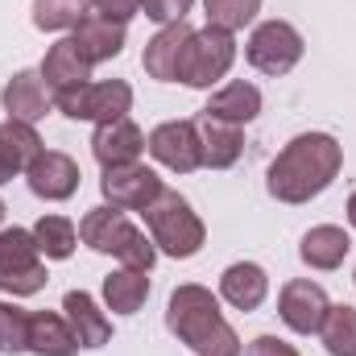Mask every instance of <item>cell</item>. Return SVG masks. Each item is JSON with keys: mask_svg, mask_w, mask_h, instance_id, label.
<instances>
[{"mask_svg": "<svg viewBox=\"0 0 356 356\" xmlns=\"http://www.w3.org/2000/svg\"><path fill=\"white\" fill-rule=\"evenodd\" d=\"M340 166H344V149L332 133H298L269 162L266 186L282 203H311L336 182Z\"/></svg>", "mask_w": 356, "mask_h": 356, "instance_id": "cell-1", "label": "cell"}, {"mask_svg": "<svg viewBox=\"0 0 356 356\" xmlns=\"http://www.w3.org/2000/svg\"><path fill=\"white\" fill-rule=\"evenodd\" d=\"M166 327L199 356H241L245 353L241 336L232 332V323L220 311V298L207 286H195V282L178 286L175 294H170Z\"/></svg>", "mask_w": 356, "mask_h": 356, "instance_id": "cell-2", "label": "cell"}, {"mask_svg": "<svg viewBox=\"0 0 356 356\" xmlns=\"http://www.w3.org/2000/svg\"><path fill=\"white\" fill-rule=\"evenodd\" d=\"M79 236H83V245L95 249V253H112L124 269L149 273L154 261H158V245L141 228H133L124 220V211L112 207V203L108 207H91L88 216H83V224H79Z\"/></svg>", "mask_w": 356, "mask_h": 356, "instance_id": "cell-3", "label": "cell"}, {"mask_svg": "<svg viewBox=\"0 0 356 356\" xmlns=\"http://www.w3.org/2000/svg\"><path fill=\"white\" fill-rule=\"evenodd\" d=\"M145 224H149V241L166 253V257H195L207 241L203 220L191 211V203L178 191H162L154 207H145Z\"/></svg>", "mask_w": 356, "mask_h": 356, "instance_id": "cell-4", "label": "cell"}, {"mask_svg": "<svg viewBox=\"0 0 356 356\" xmlns=\"http://www.w3.org/2000/svg\"><path fill=\"white\" fill-rule=\"evenodd\" d=\"M232 63H236L232 33L207 25V29H195L191 33L186 50H182V63H178V79L186 88H211V83H220L232 71Z\"/></svg>", "mask_w": 356, "mask_h": 356, "instance_id": "cell-5", "label": "cell"}, {"mask_svg": "<svg viewBox=\"0 0 356 356\" xmlns=\"http://www.w3.org/2000/svg\"><path fill=\"white\" fill-rule=\"evenodd\" d=\"M42 286H46V266H42L33 232L4 228L0 232V290L13 298H25V294H38Z\"/></svg>", "mask_w": 356, "mask_h": 356, "instance_id": "cell-6", "label": "cell"}, {"mask_svg": "<svg viewBox=\"0 0 356 356\" xmlns=\"http://www.w3.org/2000/svg\"><path fill=\"white\" fill-rule=\"evenodd\" d=\"M245 58H249L253 71L277 79V75H286V71L298 67V58H302V33L290 21H261L249 33V42H245Z\"/></svg>", "mask_w": 356, "mask_h": 356, "instance_id": "cell-7", "label": "cell"}, {"mask_svg": "<svg viewBox=\"0 0 356 356\" xmlns=\"http://www.w3.org/2000/svg\"><path fill=\"white\" fill-rule=\"evenodd\" d=\"M54 104H58V112L71 116V120H95V124H104V120L129 116V108H133V88H129L124 79H99V83L91 79L83 88L54 95Z\"/></svg>", "mask_w": 356, "mask_h": 356, "instance_id": "cell-8", "label": "cell"}, {"mask_svg": "<svg viewBox=\"0 0 356 356\" xmlns=\"http://www.w3.org/2000/svg\"><path fill=\"white\" fill-rule=\"evenodd\" d=\"M145 149H149L154 162H162L175 175H191V170L203 166V145H199V124L195 120H166V124H158L149 133Z\"/></svg>", "mask_w": 356, "mask_h": 356, "instance_id": "cell-9", "label": "cell"}, {"mask_svg": "<svg viewBox=\"0 0 356 356\" xmlns=\"http://www.w3.org/2000/svg\"><path fill=\"white\" fill-rule=\"evenodd\" d=\"M99 186H104V199H108L112 207H120V211H145V207H154L158 195L166 191L162 178L154 175L149 166H141V162L108 166L104 178H99Z\"/></svg>", "mask_w": 356, "mask_h": 356, "instance_id": "cell-10", "label": "cell"}, {"mask_svg": "<svg viewBox=\"0 0 356 356\" xmlns=\"http://www.w3.org/2000/svg\"><path fill=\"white\" fill-rule=\"evenodd\" d=\"M327 307H332V302H327L323 286H319V282H307V277L286 282L282 294H277V315H282V323H286L290 332H298V336H315L319 323H323V315H327Z\"/></svg>", "mask_w": 356, "mask_h": 356, "instance_id": "cell-11", "label": "cell"}, {"mask_svg": "<svg viewBox=\"0 0 356 356\" xmlns=\"http://www.w3.org/2000/svg\"><path fill=\"white\" fill-rule=\"evenodd\" d=\"M29 178V191L38 195V199H46V203H63V199H71L75 191H79V162L75 158H67V154H58V149H42L38 158H33V166L25 170Z\"/></svg>", "mask_w": 356, "mask_h": 356, "instance_id": "cell-12", "label": "cell"}, {"mask_svg": "<svg viewBox=\"0 0 356 356\" xmlns=\"http://www.w3.org/2000/svg\"><path fill=\"white\" fill-rule=\"evenodd\" d=\"M145 149V133L129 120V116H116V120H104L95 124V137H91V154L95 162L108 170V166H129L137 162Z\"/></svg>", "mask_w": 356, "mask_h": 356, "instance_id": "cell-13", "label": "cell"}, {"mask_svg": "<svg viewBox=\"0 0 356 356\" xmlns=\"http://www.w3.org/2000/svg\"><path fill=\"white\" fill-rule=\"evenodd\" d=\"M0 104H4L8 120L33 124V120H42V116L54 108V91L46 88L42 71H17V75L4 83V91H0Z\"/></svg>", "mask_w": 356, "mask_h": 356, "instance_id": "cell-14", "label": "cell"}, {"mask_svg": "<svg viewBox=\"0 0 356 356\" xmlns=\"http://www.w3.org/2000/svg\"><path fill=\"white\" fill-rule=\"evenodd\" d=\"M191 25L186 21H175V25H162L149 42H145V54H141V67L154 75V79H162V83H175L178 79V63H182V50H186V42H191Z\"/></svg>", "mask_w": 356, "mask_h": 356, "instance_id": "cell-15", "label": "cell"}, {"mask_svg": "<svg viewBox=\"0 0 356 356\" xmlns=\"http://www.w3.org/2000/svg\"><path fill=\"white\" fill-rule=\"evenodd\" d=\"M42 79H46V88L54 91V95L91 83V63L83 58V50L75 46V38H63V42H54V46L46 50Z\"/></svg>", "mask_w": 356, "mask_h": 356, "instance_id": "cell-16", "label": "cell"}, {"mask_svg": "<svg viewBox=\"0 0 356 356\" xmlns=\"http://www.w3.org/2000/svg\"><path fill=\"white\" fill-rule=\"evenodd\" d=\"M199 145H203V166L211 170H228L236 166V158L245 154V133L241 124H228V120H216V116H199Z\"/></svg>", "mask_w": 356, "mask_h": 356, "instance_id": "cell-17", "label": "cell"}, {"mask_svg": "<svg viewBox=\"0 0 356 356\" xmlns=\"http://www.w3.org/2000/svg\"><path fill=\"white\" fill-rule=\"evenodd\" d=\"M75 46L83 50V58L91 67L116 58L124 50V21H112V17H99V13H83L79 25H75Z\"/></svg>", "mask_w": 356, "mask_h": 356, "instance_id": "cell-18", "label": "cell"}, {"mask_svg": "<svg viewBox=\"0 0 356 356\" xmlns=\"http://www.w3.org/2000/svg\"><path fill=\"white\" fill-rule=\"evenodd\" d=\"M42 154V137L25 120H4L0 124V186L13 182V175H25L33 158Z\"/></svg>", "mask_w": 356, "mask_h": 356, "instance_id": "cell-19", "label": "cell"}, {"mask_svg": "<svg viewBox=\"0 0 356 356\" xmlns=\"http://www.w3.org/2000/svg\"><path fill=\"white\" fill-rule=\"evenodd\" d=\"M63 311H67V323H71L79 348H104V344L112 340V323H108V315L95 307L91 294L71 290V294L63 298Z\"/></svg>", "mask_w": 356, "mask_h": 356, "instance_id": "cell-20", "label": "cell"}, {"mask_svg": "<svg viewBox=\"0 0 356 356\" xmlns=\"http://www.w3.org/2000/svg\"><path fill=\"white\" fill-rule=\"evenodd\" d=\"M220 294H224V302H232L236 311H257L269 294L266 269L257 266V261H236V266H228L224 277H220Z\"/></svg>", "mask_w": 356, "mask_h": 356, "instance_id": "cell-21", "label": "cell"}, {"mask_svg": "<svg viewBox=\"0 0 356 356\" xmlns=\"http://www.w3.org/2000/svg\"><path fill=\"white\" fill-rule=\"evenodd\" d=\"M29 353H38V356H75L79 353V340H75L67 315L33 311L29 315Z\"/></svg>", "mask_w": 356, "mask_h": 356, "instance_id": "cell-22", "label": "cell"}, {"mask_svg": "<svg viewBox=\"0 0 356 356\" xmlns=\"http://www.w3.org/2000/svg\"><path fill=\"white\" fill-rule=\"evenodd\" d=\"M348 249H353V236H348L344 228H336V224H319V228H311V232L302 236L298 257H302L311 269H340L344 266V257H348Z\"/></svg>", "mask_w": 356, "mask_h": 356, "instance_id": "cell-23", "label": "cell"}, {"mask_svg": "<svg viewBox=\"0 0 356 356\" xmlns=\"http://www.w3.org/2000/svg\"><path fill=\"white\" fill-rule=\"evenodd\" d=\"M203 112L216 116V120H228V124H249L261 112V91L253 88V83H245V79H232L228 88H220L207 99Z\"/></svg>", "mask_w": 356, "mask_h": 356, "instance_id": "cell-24", "label": "cell"}, {"mask_svg": "<svg viewBox=\"0 0 356 356\" xmlns=\"http://www.w3.org/2000/svg\"><path fill=\"white\" fill-rule=\"evenodd\" d=\"M149 298V277L141 269H116L104 277V302L116 315H137Z\"/></svg>", "mask_w": 356, "mask_h": 356, "instance_id": "cell-25", "label": "cell"}, {"mask_svg": "<svg viewBox=\"0 0 356 356\" xmlns=\"http://www.w3.org/2000/svg\"><path fill=\"white\" fill-rule=\"evenodd\" d=\"M33 241H38V253L46 261H67L79 245V228L67 216H42L33 224Z\"/></svg>", "mask_w": 356, "mask_h": 356, "instance_id": "cell-26", "label": "cell"}, {"mask_svg": "<svg viewBox=\"0 0 356 356\" xmlns=\"http://www.w3.org/2000/svg\"><path fill=\"white\" fill-rule=\"evenodd\" d=\"M319 336H323V348L332 356H356V307H348V302L327 307Z\"/></svg>", "mask_w": 356, "mask_h": 356, "instance_id": "cell-27", "label": "cell"}, {"mask_svg": "<svg viewBox=\"0 0 356 356\" xmlns=\"http://www.w3.org/2000/svg\"><path fill=\"white\" fill-rule=\"evenodd\" d=\"M91 0H33V25L46 29V33H63V29H75L79 17L88 13Z\"/></svg>", "mask_w": 356, "mask_h": 356, "instance_id": "cell-28", "label": "cell"}, {"mask_svg": "<svg viewBox=\"0 0 356 356\" xmlns=\"http://www.w3.org/2000/svg\"><path fill=\"white\" fill-rule=\"evenodd\" d=\"M203 8H207V25L236 33V29H245L257 17L261 0H203Z\"/></svg>", "mask_w": 356, "mask_h": 356, "instance_id": "cell-29", "label": "cell"}, {"mask_svg": "<svg viewBox=\"0 0 356 356\" xmlns=\"http://www.w3.org/2000/svg\"><path fill=\"white\" fill-rule=\"evenodd\" d=\"M0 353H29V311L0 302Z\"/></svg>", "mask_w": 356, "mask_h": 356, "instance_id": "cell-30", "label": "cell"}, {"mask_svg": "<svg viewBox=\"0 0 356 356\" xmlns=\"http://www.w3.org/2000/svg\"><path fill=\"white\" fill-rule=\"evenodd\" d=\"M191 4L195 0H141V13L149 21H158V25H175V21H182L191 13Z\"/></svg>", "mask_w": 356, "mask_h": 356, "instance_id": "cell-31", "label": "cell"}, {"mask_svg": "<svg viewBox=\"0 0 356 356\" xmlns=\"http://www.w3.org/2000/svg\"><path fill=\"white\" fill-rule=\"evenodd\" d=\"M91 8L99 17H112V21H129L141 13V0H91Z\"/></svg>", "mask_w": 356, "mask_h": 356, "instance_id": "cell-32", "label": "cell"}, {"mask_svg": "<svg viewBox=\"0 0 356 356\" xmlns=\"http://www.w3.org/2000/svg\"><path fill=\"white\" fill-rule=\"evenodd\" d=\"M245 356H298V348L286 344V340H277V336H257V340L245 348Z\"/></svg>", "mask_w": 356, "mask_h": 356, "instance_id": "cell-33", "label": "cell"}, {"mask_svg": "<svg viewBox=\"0 0 356 356\" xmlns=\"http://www.w3.org/2000/svg\"><path fill=\"white\" fill-rule=\"evenodd\" d=\"M348 224L356 228V191H353V199H348Z\"/></svg>", "mask_w": 356, "mask_h": 356, "instance_id": "cell-34", "label": "cell"}, {"mask_svg": "<svg viewBox=\"0 0 356 356\" xmlns=\"http://www.w3.org/2000/svg\"><path fill=\"white\" fill-rule=\"evenodd\" d=\"M0 220H4V199H0Z\"/></svg>", "mask_w": 356, "mask_h": 356, "instance_id": "cell-35", "label": "cell"}, {"mask_svg": "<svg viewBox=\"0 0 356 356\" xmlns=\"http://www.w3.org/2000/svg\"><path fill=\"white\" fill-rule=\"evenodd\" d=\"M353 282H356V273H353Z\"/></svg>", "mask_w": 356, "mask_h": 356, "instance_id": "cell-36", "label": "cell"}]
</instances>
